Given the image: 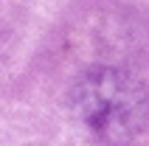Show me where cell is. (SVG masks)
<instances>
[{
  "instance_id": "6da1fadb",
  "label": "cell",
  "mask_w": 149,
  "mask_h": 146,
  "mask_svg": "<svg viewBox=\"0 0 149 146\" xmlns=\"http://www.w3.org/2000/svg\"><path fill=\"white\" fill-rule=\"evenodd\" d=\"M76 118L110 146L130 143L149 124V90L121 67H90L70 90Z\"/></svg>"
}]
</instances>
